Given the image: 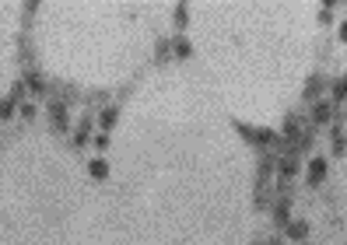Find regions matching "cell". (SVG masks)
Returning a JSON list of instances; mask_svg holds the SVG:
<instances>
[{"label":"cell","mask_w":347,"mask_h":245,"mask_svg":"<svg viewBox=\"0 0 347 245\" xmlns=\"http://www.w3.org/2000/svg\"><path fill=\"white\" fill-rule=\"evenodd\" d=\"M323 175H326V161H323V158H312V161H309V182L312 186L323 182Z\"/></svg>","instance_id":"1"},{"label":"cell","mask_w":347,"mask_h":245,"mask_svg":"<svg viewBox=\"0 0 347 245\" xmlns=\"http://www.w3.org/2000/svg\"><path fill=\"white\" fill-rule=\"evenodd\" d=\"M49 116H53V130H67V109L60 105V102H53Z\"/></svg>","instance_id":"2"},{"label":"cell","mask_w":347,"mask_h":245,"mask_svg":"<svg viewBox=\"0 0 347 245\" xmlns=\"http://www.w3.org/2000/svg\"><path fill=\"white\" fill-rule=\"evenodd\" d=\"M326 119H330V105H326V102H319V105L312 109V123H326Z\"/></svg>","instance_id":"3"},{"label":"cell","mask_w":347,"mask_h":245,"mask_svg":"<svg viewBox=\"0 0 347 245\" xmlns=\"http://www.w3.org/2000/svg\"><path fill=\"white\" fill-rule=\"evenodd\" d=\"M309 235V228L305 224H301V221H295L291 228H288V238H295V242H301V238H305Z\"/></svg>","instance_id":"4"},{"label":"cell","mask_w":347,"mask_h":245,"mask_svg":"<svg viewBox=\"0 0 347 245\" xmlns=\"http://www.w3.org/2000/svg\"><path fill=\"white\" fill-rule=\"evenodd\" d=\"M344 147H347V133L337 126V130H333V151H337V154H344Z\"/></svg>","instance_id":"5"},{"label":"cell","mask_w":347,"mask_h":245,"mask_svg":"<svg viewBox=\"0 0 347 245\" xmlns=\"http://www.w3.org/2000/svg\"><path fill=\"white\" fill-rule=\"evenodd\" d=\"M288 210H291V203H288V200H281V203H277V214H274L277 224H288Z\"/></svg>","instance_id":"6"},{"label":"cell","mask_w":347,"mask_h":245,"mask_svg":"<svg viewBox=\"0 0 347 245\" xmlns=\"http://www.w3.org/2000/svg\"><path fill=\"white\" fill-rule=\"evenodd\" d=\"M25 84H28V88H32L35 95H42V88H46V84H42V77H39V74H28V77H25Z\"/></svg>","instance_id":"7"},{"label":"cell","mask_w":347,"mask_h":245,"mask_svg":"<svg viewBox=\"0 0 347 245\" xmlns=\"http://www.w3.org/2000/svg\"><path fill=\"white\" fill-rule=\"evenodd\" d=\"M333 98H337V102H344V98H347V81H337V84H333Z\"/></svg>","instance_id":"8"},{"label":"cell","mask_w":347,"mask_h":245,"mask_svg":"<svg viewBox=\"0 0 347 245\" xmlns=\"http://www.w3.org/2000/svg\"><path fill=\"white\" fill-rule=\"evenodd\" d=\"M105 172H109V168H105V161H92V175H95V179H105Z\"/></svg>","instance_id":"9"},{"label":"cell","mask_w":347,"mask_h":245,"mask_svg":"<svg viewBox=\"0 0 347 245\" xmlns=\"http://www.w3.org/2000/svg\"><path fill=\"white\" fill-rule=\"evenodd\" d=\"M98 123H102V126H112V123H116V109H105Z\"/></svg>","instance_id":"10"},{"label":"cell","mask_w":347,"mask_h":245,"mask_svg":"<svg viewBox=\"0 0 347 245\" xmlns=\"http://www.w3.org/2000/svg\"><path fill=\"white\" fill-rule=\"evenodd\" d=\"M340 39H344V42H347V25H340Z\"/></svg>","instance_id":"11"}]
</instances>
